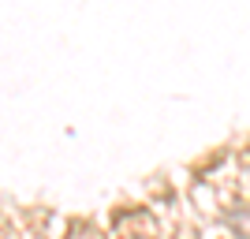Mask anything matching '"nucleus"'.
<instances>
[{
	"instance_id": "obj_1",
	"label": "nucleus",
	"mask_w": 250,
	"mask_h": 239,
	"mask_svg": "<svg viewBox=\"0 0 250 239\" xmlns=\"http://www.w3.org/2000/svg\"><path fill=\"white\" fill-rule=\"evenodd\" d=\"M243 220H250V209H247V213H243Z\"/></svg>"
}]
</instances>
